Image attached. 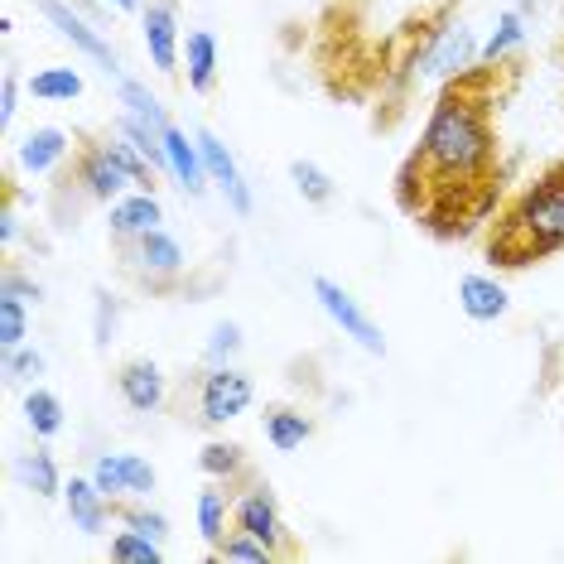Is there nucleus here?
Here are the masks:
<instances>
[{
	"mask_svg": "<svg viewBox=\"0 0 564 564\" xmlns=\"http://www.w3.org/2000/svg\"><path fill=\"white\" fill-rule=\"evenodd\" d=\"M198 464H203V473H208V478H223L227 492H237V487L256 473V468H251V458H247V448H241V444H223V440L203 444Z\"/></svg>",
	"mask_w": 564,
	"mask_h": 564,
	"instance_id": "18",
	"label": "nucleus"
},
{
	"mask_svg": "<svg viewBox=\"0 0 564 564\" xmlns=\"http://www.w3.org/2000/svg\"><path fill=\"white\" fill-rule=\"evenodd\" d=\"M68 150H73V135L68 131H58V126H40V131L24 135L20 164L30 174H44V170H58V164L68 160Z\"/></svg>",
	"mask_w": 564,
	"mask_h": 564,
	"instance_id": "16",
	"label": "nucleus"
},
{
	"mask_svg": "<svg viewBox=\"0 0 564 564\" xmlns=\"http://www.w3.org/2000/svg\"><path fill=\"white\" fill-rule=\"evenodd\" d=\"M30 93L40 101H73V97H83V78L73 68H44L30 78Z\"/></svg>",
	"mask_w": 564,
	"mask_h": 564,
	"instance_id": "25",
	"label": "nucleus"
},
{
	"mask_svg": "<svg viewBox=\"0 0 564 564\" xmlns=\"http://www.w3.org/2000/svg\"><path fill=\"white\" fill-rule=\"evenodd\" d=\"M290 178H294V188H300L304 203H314V208L333 203V178L318 170L314 160H294V164H290Z\"/></svg>",
	"mask_w": 564,
	"mask_h": 564,
	"instance_id": "26",
	"label": "nucleus"
},
{
	"mask_svg": "<svg viewBox=\"0 0 564 564\" xmlns=\"http://www.w3.org/2000/svg\"><path fill=\"white\" fill-rule=\"evenodd\" d=\"M555 63H560V68H564V40H555Z\"/></svg>",
	"mask_w": 564,
	"mask_h": 564,
	"instance_id": "40",
	"label": "nucleus"
},
{
	"mask_svg": "<svg viewBox=\"0 0 564 564\" xmlns=\"http://www.w3.org/2000/svg\"><path fill=\"white\" fill-rule=\"evenodd\" d=\"M564 251V155L497 203L482 227V256L497 271H531Z\"/></svg>",
	"mask_w": 564,
	"mask_h": 564,
	"instance_id": "2",
	"label": "nucleus"
},
{
	"mask_svg": "<svg viewBox=\"0 0 564 564\" xmlns=\"http://www.w3.org/2000/svg\"><path fill=\"white\" fill-rule=\"evenodd\" d=\"M93 482L101 487L107 502H121V492H131V482H126V458L121 454H101L93 464Z\"/></svg>",
	"mask_w": 564,
	"mask_h": 564,
	"instance_id": "30",
	"label": "nucleus"
},
{
	"mask_svg": "<svg viewBox=\"0 0 564 564\" xmlns=\"http://www.w3.org/2000/svg\"><path fill=\"white\" fill-rule=\"evenodd\" d=\"M121 101L131 107V117L150 121L155 131H164V126H170V117H164V107H160V97L150 93V87H140L135 78H121Z\"/></svg>",
	"mask_w": 564,
	"mask_h": 564,
	"instance_id": "29",
	"label": "nucleus"
},
{
	"mask_svg": "<svg viewBox=\"0 0 564 564\" xmlns=\"http://www.w3.org/2000/svg\"><path fill=\"white\" fill-rule=\"evenodd\" d=\"M24 333H30L24 300H15V294H0V348H20Z\"/></svg>",
	"mask_w": 564,
	"mask_h": 564,
	"instance_id": "31",
	"label": "nucleus"
},
{
	"mask_svg": "<svg viewBox=\"0 0 564 564\" xmlns=\"http://www.w3.org/2000/svg\"><path fill=\"white\" fill-rule=\"evenodd\" d=\"M117 10H145V0H117Z\"/></svg>",
	"mask_w": 564,
	"mask_h": 564,
	"instance_id": "39",
	"label": "nucleus"
},
{
	"mask_svg": "<svg viewBox=\"0 0 564 564\" xmlns=\"http://www.w3.org/2000/svg\"><path fill=\"white\" fill-rule=\"evenodd\" d=\"M111 324H117V304H111L107 290H97V348L111 343Z\"/></svg>",
	"mask_w": 564,
	"mask_h": 564,
	"instance_id": "38",
	"label": "nucleus"
},
{
	"mask_svg": "<svg viewBox=\"0 0 564 564\" xmlns=\"http://www.w3.org/2000/svg\"><path fill=\"white\" fill-rule=\"evenodd\" d=\"M117 391L121 401L140 410V415H150V410L164 405V395H170V381H164V371L150 362V357H131V362L117 367Z\"/></svg>",
	"mask_w": 564,
	"mask_h": 564,
	"instance_id": "11",
	"label": "nucleus"
},
{
	"mask_svg": "<svg viewBox=\"0 0 564 564\" xmlns=\"http://www.w3.org/2000/svg\"><path fill=\"white\" fill-rule=\"evenodd\" d=\"M507 290L497 285V280H487V275H464L458 280V310H464L473 324H492V318H502L507 314Z\"/></svg>",
	"mask_w": 564,
	"mask_h": 564,
	"instance_id": "14",
	"label": "nucleus"
},
{
	"mask_svg": "<svg viewBox=\"0 0 564 564\" xmlns=\"http://www.w3.org/2000/svg\"><path fill=\"white\" fill-rule=\"evenodd\" d=\"M184 58H188V87H194L198 97H208L217 83V40L208 30H194L184 40Z\"/></svg>",
	"mask_w": 564,
	"mask_h": 564,
	"instance_id": "19",
	"label": "nucleus"
},
{
	"mask_svg": "<svg viewBox=\"0 0 564 564\" xmlns=\"http://www.w3.org/2000/svg\"><path fill=\"white\" fill-rule=\"evenodd\" d=\"M34 6H40V15H44L48 24H54V30H58V34H63V40H68L73 48H83V54L93 58V63H101V73H107V78H111V73H121L117 48H111L107 40H101V34H97V30H93V24H87L83 15H78V10L68 6V0H34Z\"/></svg>",
	"mask_w": 564,
	"mask_h": 564,
	"instance_id": "8",
	"label": "nucleus"
},
{
	"mask_svg": "<svg viewBox=\"0 0 564 564\" xmlns=\"http://www.w3.org/2000/svg\"><path fill=\"white\" fill-rule=\"evenodd\" d=\"M121 458H126V482H131V492H155V468L140 454H121Z\"/></svg>",
	"mask_w": 564,
	"mask_h": 564,
	"instance_id": "35",
	"label": "nucleus"
},
{
	"mask_svg": "<svg viewBox=\"0 0 564 564\" xmlns=\"http://www.w3.org/2000/svg\"><path fill=\"white\" fill-rule=\"evenodd\" d=\"M237 352H241V328L237 324H217L213 328V343H208V362L223 367V362H232Z\"/></svg>",
	"mask_w": 564,
	"mask_h": 564,
	"instance_id": "34",
	"label": "nucleus"
},
{
	"mask_svg": "<svg viewBox=\"0 0 564 564\" xmlns=\"http://www.w3.org/2000/svg\"><path fill=\"white\" fill-rule=\"evenodd\" d=\"M0 294H15V300H34V304H40V285H34L30 275H20L15 265H6V275H0Z\"/></svg>",
	"mask_w": 564,
	"mask_h": 564,
	"instance_id": "36",
	"label": "nucleus"
},
{
	"mask_svg": "<svg viewBox=\"0 0 564 564\" xmlns=\"http://www.w3.org/2000/svg\"><path fill=\"white\" fill-rule=\"evenodd\" d=\"M164 223V213H160V198L155 194H135L131 198H117L111 203V237H140V232H150V227H160Z\"/></svg>",
	"mask_w": 564,
	"mask_h": 564,
	"instance_id": "17",
	"label": "nucleus"
},
{
	"mask_svg": "<svg viewBox=\"0 0 564 564\" xmlns=\"http://www.w3.org/2000/svg\"><path fill=\"white\" fill-rule=\"evenodd\" d=\"M232 525L237 531H247V535H256V541L271 550L275 560H300L304 555V545L294 541V531L285 525V517H280V502H275L271 482H265L261 473H251V478L232 492Z\"/></svg>",
	"mask_w": 564,
	"mask_h": 564,
	"instance_id": "4",
	"label": "nucleus"
},
{
	"mask_svg": "<svg viewBox=\"0 0 564 564\" xmlns=\"http://www.w3.org/2000/svg\"><path fill=\"white\" fill-rule=\"evenodd\" d=\"M111 511L126 521V525H135V531H145V535H155V541H164V531H170V521L160 517V511H150V507H126V502H111Z\"/></svg>",
	"mask_w": 564,
	"mask_h": 564,
	"instance_id": "33",
	"label": "nucleus"
},
{
	"mask_svg": "<svg viewBox=\"0 0 564 564\" xmlns=\"http://www.w3.org/2000/svg\"><path fill=\"white\" fill-rule=\"evenodd\" d=\"M20 478L30 482V492H40V497H58L63 492L54 454H48V448H30V454L20 458Z\"/></svg>",
	"mask_w": 564,
	"mask_h": 564,
	"instance_id": "24",
	"label": "nucleus"
},
{
	"mask_svg": "<svg viewBox=\"0 0 564 564\" xmlns=\"http://www.w3.org/2000/svg\"><path fill=\"white\" fill-rule=\"evenodd\" d=\"M164 155H170V174L178 178V184H184L188 194H203V178H208V164H203L198 140L188 145V135L178 131V126H164Z\"/></svg>",
	"mask_w": 564,
	"mask_h": 564,
	"instance_id": "15",
	"label": "nucleus"
},
{
	"mask_svg": "<svg viewBox=\"0 0 564 564\" xmlns=\"http://www.w3.org/2000/svg\"><path fill=\"white\" fill-rule=\"evenodd\" d=\"M560 40H564V30H560Z\"/></svg>",
	"mask_w": 564,
	"mask_h": 564,
	"instance_id": "41",
	"label": "nucleus"
},
{
	"mask_svg": "<svg viewBox=\"0 0 564 564\" xmlns=\"http://www.w3.org/2000/svg\"><path fill=\"white\" fill-rule=\"evenodd\" d=\"M44 377V357L34 348H6V387H20V381H34Z\"/></svg>",
	"mask_w": 564,
	"mask_h": 564,
	"instance_id": "32",
	"label": "nucleus"
},
{
	"mask_svg": "<svg viewBox=\"0 0 564 564\" xmlns=\"http://www.w3.org/2000/svg\"><path fill=\"white\" fill-rule=\"evenodd\" d=\"M478 40H473V30L468 24H448V30L440 34V40L430 44V54L420 58V78H440V83H448L454 73H464V68H473L478 63Z\"/></svg>",
	"mask_w": 564,
	"mask_h": 564,
	"instance_id": "9",
	"label": "nucleus"
},
{
	"mask_svg": "<svg viewBox=\"0 0 564 564\" xmlns=\"http://www.w3.org/2000/svg\"><path fill=\"white\" fill-rule=\"evenodd\" d=\"M251 377L237 367H213L203 371V387H198V420L203 425H227V420H237L241 410L251 405Z\"/></svg>",
	"mask_w": 564,
	"mask_h": 564,
	"instance_id": "7",
	"label": "nucleus"
},
{
	"mask_svg": "<svg viewBox=\"0 0 564 564\" xmlns=\"http://www.w3.org/2000/svg\"><path fill=\"white\" fill-rule=\"evenodd\" d=\"M24 420H30V430L40 434V440H54V434L63 430V401L54 391L34 387L30 395H24Z\"/></svg>",
	"mask_w": 564,
	"mask_h": 564,
	"instance_id": "22",
	"label": "nucleus"
},
{
	"mask_svg": "<svg viewBox=\"0 0 564 564\" xmlns=\"http://www.w3.org/2000/svg\"><path fill=\"white\" fill-rule=\"evenodd\" d=\"M213 560H247V564H271L275 555H271V550H265L261 541H256V535H247V531H237V525H232V531H227L223 541L213 545Z\"/></svg>",
	"mask_w": 564,
	"mask_h": 564,
	"instance_id": "28",
	"label": "nucleus"
},
{
	"mask_svg": "<svg viewBox=\"0 0 564 564\" xmlns=\"http://www.w3.org/2000/svg\"><path fill=\"white\" fill-rule=\"evenodd\" d=\"M126 275H135V285H145L150 294H174L178 275H184V247L164 232V227H150L140 237H111Z\"/></svg>",
	"mask_w": 564,
	"mask_h": 564,
	"instance_id": "5",
	"label": "nucleus"
},
{
	"mask_svg": "<svg viewBox=\"0 0 564 564\" xmlns=\"http://www.w3.org/2000/svg\"><path fill=\"white\" fill-rule=\"evenodd\" d=\"M20 111V78L6 68V78H0V126H10Z\"/></svg>",
	"mask_w": 564,
	"mask_h": 564,
	"instance_id": "37",
	"label": "nucleus"
},
{
	"mask_svg": "<svg viewBox=\"0 0 564 564\" xmlns=\"http://www.w3.org/2000/svg\"><path fill=\"white\" fill-rule=\"evenodd\" d=\"M314 434V420L310 415H300V410H290V405H271L265 410V440H271L280 454H294L304 440Z\"/></svg>",
	"mask_w": 564,
	"mask_h": 564,
	"instance_id": "20",
	"label": "nucleus"
},
{
	"mask_svg": "<svg viewBox=\"0 0 564 564\" xmlns=\"http://www.w3.org/2000/svg\"><path fill=\"white\" fill-rule=\"evenodd\" d=\"M63 502H68V517H73V525H78L83 535H101V525L117 517L93 478H73L68 487H63Z\"/></svg>",
	"mask_w": 564,
	"mask_h": 564,
	"instance_id": "13",
	"label": "nucleus"
},
{
	"mask_svg": "<svg viewBox=\"0 0 564 564\" xmlns=\"http://www.w3.org/2000/svg\"><path fill=\"white\" fill-rule=\"evenodd\" d=\"M521 40H525V15L521 10H502L497 15V30H492V40L482 44V54L478 58H511V54H521Z\"/></svg>",
	"mask_w": 564,
	"mask_h": 564,
	"instance_id": "23",
	"label": "nucleus"
},
{
	"mask_svg": "<svg viewBox=\"0 0 564 564\" xmlns=\"http://www.w3.org/2000/svg\"><path fill=\"white\" fill-rule=\"evenodd\" d=\"M525 54L478 58L454 73L434 97L415 150L395 170V208L434 241H464L507 194L502 160V111L521 93Z\"/></svg>",
	"mask_w": 564,
	"mask_h": 564,
	"instance_id": "1",
	"label": "nucleus"
},
{
	"mask_svg": "<svg viewBox=\"0 0 564 564\" xmlns=\"http://www.w3.org/2000/svg\"><path fill=\"white\" fill-rule=\"evenodd\" d=\"M111 560H126V564H160L164 560V550L155 535H145V531H121L117 541H111Z\"/></svg>",
	"mask_w": 564,
	"mask_h": 564,
	"instance_id": "27",
	"label": "nucleus"
},
{
	"mask_svg": "<svg viewBox=\"0 0 564 564\" xmlns=\"http://www.w3.org/2000/svg\"><path fill=\"white\" fill-rule=\"evenodd\" d=\"M227 511H232V492H227L223 482L208 487V492H198V531L208 545H217L227 535Z\"/></svg>",
	"mask_w": 564,
	"mask_h": 564,
	"instance_id": "21",
	"label": "nucleus"
},
{
	"mask_svg": "<svg viewBox=\"0 0 564 564\" xmlns=\"http://www.w3.org/2000/svg\"><path fill=\"white\" fill-rule=\"evenodd\" d=\"M314 300L324 304V314L338 324L348 338L357 343L362 352H371V357H387V338H381V328L371 324V318L362 314V304L352 300L348 290L338 285V280H328V275H314Z\"/></svg>",
	"mask_w": 564,
	"mask_h": 564,
	"instance_id": "6",
	"label": "nucleus"
},
{
	"mask_svg": "<svg viewBox=\"0 0 564 564\" xmlns=\"http://www.w3.org/2000/svg\"><path fill=\"white\" fill-rule=\"evenodd\" d=\"M121 188H135V178L121 164L117 131H73V150L54 174V203L68 194H83L87 203H117Z\"/></svg>",
	"mask_w": 564,
	"mask_h": 564,
	"instance_id": "3",
	"label": "nucleus"
},
{
	"mask_svg": "<svg viewBox=\"0 0 564 564\" xmlns=\"http://www.w3.org/2000/svg\"><path fill=\"white\" fill-rule=\"evenodd\" d=\"M140 30H145L150 63H155L160 73H174L178 68V10H174V0H145Z\"/></svg>",
	"mask_w": 564,
	"mask_h": 564,
	"instance_id": "10",
	"label": "nucleus"
},
{
	"mask_svg": "<svg viewBox=\"0 0 564 564\" xmlns=\"http://www.w3.org/2000/svg\"><path fill=\"white\" fill-rule=\"evenodd\" d=\"M194 140H198V150H203V164H208V178H213V184L227 194V203H232V208H237L241 217H247V213H251V188H247V178H241L237 160L227 155L223 140H217L213 131H203V126L194 131Z\"/></svg>",
	"mask_w": 564,
	"mask_h": 564,
	"instance_id": "12",
	"label": "nucleus"
}]
</instances>
